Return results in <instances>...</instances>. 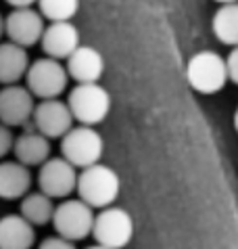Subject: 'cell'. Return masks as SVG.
I'll return each instance as SVG.
<instances>
[{
  "mask_svg": "<svg viewBox=\"0 0 238 249\" xmlns=\"http://www.w3.org/2000/svg\"><path fill=\"white\" fill-rule=\"evenodd\" d=\"M75 191H78V199L84 201L92 210H102L115 203L121 191V180H119L117 172L104 163H94L84 168L78 174V182H75Z\"/></svg>",
  "mask_w": 238,
  "mask_h": 249,
  "instance_id": "cell-1",
  "label": "cell"
},
{
  "mask_svg": "<svg viewBox=\"0 0 238 249\" xmlns=\"http://www.w3.org/2000/svg\"><path fill=\"white\" fill-rule=\"evenodd\" d=\"M67 107L71 117L80 122V126H96L104 122L111 111V94L99 82L92 84H75L67 96Z\"/></svg>",
  "mask_w": 238,
  "mask_h": 249,
  "instance_id": "cell-2",
  "label": "cell"
},
{
  "mask_svg": "<svg viewBox=\"0 0 238 249\" xmlns=\"http://www.w3.org/2000/svg\"><path fill=\"white\" fill-rule=\"evenodd\" d=\"M90 234L94 237L96 245L107 249H123L134 239V218L123 207H102L99 213H94Z\"/></svg>",
  "mask_w": 238,
  "mask_h": 249,
  "instance_id": "cell-3",
  "label": "cell"
},
{
  "mask_svg": "<svg viewBox=\"0 0 238 249\" xmlns=\"http://www.w3.org/2000/svg\"><path fill=\"white\" fill-rule=\"evenodd\" d=\"M104 151V141L101 132L92 126H75L69 128L61 136V157L69 161L75 170H84L88 165L101 161Z\"/></svg>",
  "mask_w": 238,
  "mask_h": 249,
  "instance_id": "cell-4",
  "label": "cell"
},
{
  "mask_svg": "<svg viewBox=\"0 0 238 249\" xmlns=\"http://www.w3.org/2000/svg\"><path fill=\"white\" fill-rule=\"evenodd\" d=\"M25 88L30 90L34 99H59L65 92L69 75L65 71V65L57 59L42 57L38 61L30 63L25 71Z\"/></svg>",
  "mask_w": 238,
  "mask_h": 249,
  "instance_id": "cell-5",
  "label": "cell"
},
{
  "mask_svg": "<svg viewBox=\"0 0 238 249\" xmlns=\"http://www.w3.org/2000/svg\"><path fill=\"white\" fill-rule=\"evenodd\" d=\"M186 80L201 94H215L228 84L223 57L213 51L192 54L186 65Z\"/></svg>",
  "mask_w": 238,
  "mask_h": 249,
  "instance_id": "cell-6",
  "label": "cell"
},
{
  "mask_svg": "<svg viewBox=\"0 0 238 249\" xmlns=\"http://www.w3.org/2000/svg\"><path fill=\"white\" fill-rule=\"evenodd\" d=\"M94 210L88 207L80 199H63L59 205H54L51 224L54 226L57 237H63L67 241H82L86 239L92 231Z\"/></svg>",
  "mask_w": 238,
  "mask_h": 249,
  "instance_id": "cell-7",
  "label": "cell"
},
{
  "mask_svg": "<svg viewBox=\"0 0 238 249\" xmlns=\"http://www.w3.org/2000/svg\"><path fill=\"white\" fill-rule=\"evenodd\" d=\"M38 168V189L46 197L67 199L75 191L78 170L63 157H48Z\"/></svg>",
  "mask_w": 238,
  "mask_h": 249,
  "instance_id": "cell-8",
  "label": "cell"
},
{
  "mask_svg": "<svg viewBox=\"0 0 238 249\" xmlns=\"http://www.w3.org/2000/svg\"><path fill=\"white\" fill-rule=\"evenodd\" d=\"M30 122H34V130L46 136L48 141L61 138L69 128H73L71 111H69L67 103L61 99H44L36 103Z\"/></svg>",
  "mask_w": 238,
  "mask_h": 249,
  "instance_id": "cell-9",
  "label": "cell"
},
{
  "mask_svg": "<svg viewBox=\"0 0 238 249\" xmlns=\"http://www.w3.org/2000/svg\"><path fill=\"white\" fill-rule=\"evenodd\" d=\"M44 32V19L34 6L13 9L4 17V34L9 42L21 48H30L40 42V36Z\"/></svg>",
  "mask_w": 238,
  "mask_h": 249,
  "instance_id": "cell-10",
  "label": "cell"
},
{
  "mask_svg": "<svg viewBox=\"0 0 238 249\" xmlns=\"http://www.w3.org/2000/svg\"><path fill=\"white\" fill-rule=\"evenodd\" d=\"M34 105H36V99L25 86H2V90H0V124L9 128L25 126L32 120Z\"/></svg>",
  "mask_w": 238,
  "mask_h": 249,
  "instance_id": "cell-11",
  "label": "cell"
},
{
  "mask_svg": "<svg viewBox=\"0 0 238 249\" xmlns=\"http://www.w3.org/2000/svg\"><path fill=\"white\" fill-rule=\"evenodd\" d=\"M40 44L46 57L57 61L67 59L80 46V32L71 21H51L44 25Z\"/></svg>",
  "mask_w": 238,
  "mask_h": 249,
  "instance_id": "cell-12",
  "label": "cell"
},
{
  "mask_svg": "<svg viewBox=\"0 0 238 249\" xmlns=\"http://www.w3.org/2000/svg\"><path fill=\"white\" fill-rule=\"evenodd\" d=\"M65 61H67V65H65L67 75L78 82V84L99 82L104 73V59L94 46L80 44Z\"/></svg>",
  "mask_w": 238,
  "mask_h": 249,
  "instance_id": "cell-13",
  "label": "cell"
},
{
  "mask_svg": "<svg viewBox=\"0 0 238 249\" xmlns=\"http://www.w3.org/2000/svg\"><path fill=\"white\" fill-rule=\"evenodd\" d=\"M36 243L34 226L19 213L0 218V249H32Z\"/></svg>",
  "mask_w": 238,
  "mask_h": 249,
  "instance_id": "cell-14",
  "label": "cell"
},
{
  "mask_svg": "<svg viewBox=\"0 0 238 249\" xmlns=\"http://www.w3.org/2000/svg\"><path fill=\"white\" fill-rule=\"evenodd\" d=\"M13 153H15L17 161L25 168L42 165L51 157V141L36 130H30V132H23L13 141Z\"/></svg>",
  "mask_w": 238,
  "mask_h": 249,
  "instance_id": "cell-15",
  "label": "cell"
},
{
  "mask_svg": "<svg viewBox=\"0 0 238 249\" xmlns=\"http://www.w3.org/2000/svg\"><path fill=\"white\" fill-rule=\"evenodd\" d=\"M32 172L19 161H0V199L13 201L30 193Z\"/></svg>",
  "mask_w": 238,
  "mask_h": 249,
  "instance_id": "cell-16",
  "label": "cell"
},
{
  "mask_svg": "<svg viewBox=\"0 0 238 249\" xmlns=\"http://www.w3.org/2000/svg\"><path fill=\"white\" fill-rule=\"evenodd\" d=\"M30 67L27 51L13 42H0V84H19V80L25 75Z\"/></svg>",
  "mask_w": 238,
  "mask_h": 249,
  "instance_id": "cell-17",
  "label": "cell"
},
{
  "mask_svg": "<svg viewBox=\"0 0 238 249\" xmlns=\"http://www.w3.org/2000/svg\"><path fill=\"white\" fill-rule=\"evenodd\" d=\"M54 203L51 197H46L44 193H27L21 197V207H19V216L27 220L34 228L36 226H44L51 222Z\"/></svg>",
  "mask_w": 238,
  "mask_h": 249,
  "instance_id": "cell-18",
  "label": "cell"
},
{
  "mask_svg": "<svg viewBox=\"0 0 238 249\" xmlns=\"http://www.w3.org/2000/svg\"><path fill=\"white\" fill-rule=\"evenodd\" d=\"M213 34L221 44L234 48L238 44V6L236 2L220 4V9L213 15Z\"/></svg>",
  "mask_w": 238,
  "mask_h": 249,
  "instance_id": "cell-19",
  "label": "cell"
},
{
  "mask_svg": "<svg viewBox=\"0 0 238 249\" xmlns=\"http://www.w3.org/2000/svg\"><path fill=\"white\" fill-rule=\"evenodd\" d=\"M38 13L48 21H71L80 9V0H38Z\"/></svg>",
  "mask_w": 238,
  "mask_h": 249,
  "instance_id": "cell-20",
  "label": "cell"
},
{
  "mask_svg": "<svg viewBox=\"0 0 238 249\" xmlns=\"http://www.w3.org/2000/svg\"><path fill=\"white\" fill-rule=\"evenodd\" d=\"M223 65H226L228 82L236 84V82H238V51H236V46L230 51L228 57H223Z\"/></svg>",
  "mask_w": 238,
  "mask_h": 249,
  "instance_id": "cell-21",
  "label": "cell"
},
{
  "mask_svg": "<svg viewBox=\"0 0 238 249\" xmlns=\"http://www.w3.org/2000/svg\"><path fill=\"white\" fill-rule=\"evenodd\" d=\"M13 141H15V136H13L11 128L0 124V159L13 151Z\"/></svg>",
  "mask_w": 238,
  "mask_h": 249,
  "instance_id": "cell-22",
  "label": "cell"
},
{
  "mask_svg": "<svg viewBox=\"0 0 238 249\" xmlns=\"http://www.w3.org/2000/svg\"><path fill=\"white\" fill-rule=\"evenodd\" d=\"M38 249H75V245L71 243V241L54 234V237H48V239L42 241V243L38 245Z\"/></svg>",
  "mask_w": 238,
  "mask_h": 249,
  "instance_id": "cell-23",
  "label": "cell"
},
{
  "mask_svg": "<svg viewBox=\"0 0 238 249\" xmlns=\"http://www.w3.org/2000/svg\"><path fill=\"white\" fill-rule=\"evenodd\" d=\"M6 4H11L13 9H23V6H34L38 0H4Z\"/></svg>",
  "mask_w": 238,
  "mask_h": 249,
  "instance_id": "cell-24",
  "label": "cell"
},
{
  "mask_svg": "<svg viewBox=\"0 0 238 249\" xmlns=\"http://www.w3.org/2000/svg\"><path fill=\"white\" fill-rule=\"evenodd\" d=\"M2 34H4V17L0 15V38H2Z\"/></svg>",
  "mask_w": 238,
  "mask_h": 249,
  "instance_id": "cell-25",
  "label": "cell"
},
{
  "mask_svg": "<svg viewBox=\"0 0 238 249\" xmlns=\"http://www.w3.org/2000/svg\"><path fill=\"white\" fill-rule=\"evenodd\" d=\"M215 2H220V4H230V2H236V0H215Z\"/></svg>",
  "mask_w": 238,
  "mask_h": 249,
  "instance_id": "cell-26",
  "label": "cell"
},
{
  "mask_svg": "<svg viewBox=\"0 0 238 249\" xmlns=\"http://www.w3.org/2000/svg\"><path fill=\"white\" fill-rule=\"evenodd\" d=\"M88 249H107V247H102V245H92V247H88Z\"/></svg>",
  "mask_w": 238,
  "mask_h": 249,
  "instance_id": "cell-27",
  "label": "cell"
}]
</instances>
